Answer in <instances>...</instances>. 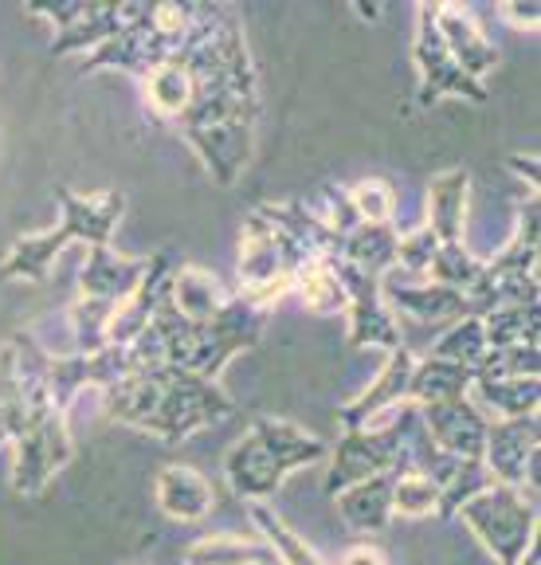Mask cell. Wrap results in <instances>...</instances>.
I'll list each match as a JSON object with an SVG mask.
<instances>
[{
    "label": "cell",
    "mask_w": 541,
    "mask_h": 565,
    "mask_svg": "<svg viewBox=\"0 0 541 565\" xmlns=\"http://www.w3.org/2000/svg\"><path fill=\"white\" fill-rule=\"evenodd\" d=\"M173 60L188 67L193 103L181 134L220 185H236L251 161L259 118V75L248 52L240 12L228 4H196L193 32Z\"/></svg>",
    "instance_id": "6da1fadb"
},
{
    "label": "cell",
    "mask_w": 541,
    "mask_h": 565,
    "mask_svg": "<svg viewBox=\"0 0 541 565\" xmlns=\"http://www.w3.org/2000/svg\"><path fill=\"white\" fill-rule=\"evenodd\" d=\"M102 397H107L110 420L130 424L138 433H150L165 444L188 440V436L205 433L213 424H224L236 413L220 381L196 377V373L165 362L118 381Z\"/></svg>",
    "instance_id": "7a4b0ae2"
},
{
    "label": "cell",
    "mask_w": 541,
    "mask_h": 565,
    "mask_svg": "<svg viewBox=\"0 0 541 565\" xmlns=\"http://www.w3.org/2000/svg\"><path fill=\"white\" fill-rule=\"evenodd\" d=\"M326 456V440L306 433L302 424L283 416H256L248 433L224 456V479L231 494H240L248 503H271L291 471L322 463Z\"/></svg>",
    "instance_id": "3957f363"
},
{
    "label": "cell",
    "mask_w": 541,
    "mask_h": 565,
    "mask_svg": "<svg viewBox=\"0 0 541 565\" xmlns=\"http://www.w3.org/2000/svg\"><path fill=\"white\" fill-rule=\"evenodd\" d=\"M263 327L267 310L244 302L240 295H231L208 322H188L185 318V327L165 345V365H177V370H188L196 377L216 381L231 358H240L244 350L259 345Z\"/></svg>",
    "instance_id": "277c9868"
},
{
    "label": "cell",
    "mask_w": 541,
    "mask_h": 565,
    "mask_svg": "<svg viewBox=\"0 0 541 565\" xmlns=\"http://www.w3.org/2000/svg\"><path fill=\"white\" fill-rule=\"evenodd\" d=\"M416 420V408L404 405L389 424L381 428H342L337 448H329V471H326V494L361 483L374 476H400L409 471V433Z\"/></svg>",
    "instance_id": "5b68a950"
},
{
    "label": "cell",
    "mask_w": 541,
    "mask_h": 565,
    "mask_svg": "<svg viewBox=\"0 0 541 565\" xmlns=\"http://www.w3.org/2000/svg\"><path fill=\"white\" fill-rule=\"evenodd\" d=\"M306 259L311 256L256 209L248 221H244V232H240V264H236V271H240V291L236 295H240L244 302H251V307L271 310L279 299L291 295L294 271H299Z\"/></svg>",
    "instance_id": "8992f818"
},
{
    "label": "cell",
    "mask_w": 541,
    "mask_h": 565,
    "mask_svg": "<svg viewBox=\"0 0 541 565\" xmlns=\"http://www.w3.org/2000/svg\"><path fill=\"white\" fill-rule=\"evenodd\" d=\"M459 519L498 565H518L530 546H538V503L515 487L490 483L459 507Z\"/></svg>",
    "instance_id": "52a82bcc"
},
{
    "label": "cell",
    "mask_w": 541,
    "mask_h": 565,
    "mask_svg": "<svg viewBox=\"0 0 541 565\" xmlns=\"http://www.w3.org/2000/svg\"><path fill=\"white\" fill-rule=\"evenodd\" d=\"M12 487L24 499H36L52 487L75 456L72 428H67V413L52 408V413L28 420L17 436H12Z\"/></svg>",
    "instance_id": "ba28073f"
},
{
    "label": "cell",
    "mask_w": 541,
    "mask_h": 565,
    "mask_svg": "<svg viewBox=\"0 0 541 565\" xmlns=\"http://www.w3.org/2000/svg\"><path fill=\"white\" fill-rule=\"evenodd\" d=\"M541 420L515 416V420H490L483 440V468L502 487H515L526 499L538 503V463H541Z\"/></svg>",
    "instance_id": "9c48e42d"
},
{
    "label": "cell",
    "mask_w": 541,
    "mask_h": 565,
    "mask_svg": "<svg viewBox=\"0 0 541 565\" xmlns=\"http://www.w3.org/2000/svg\"><path fill=\"white\" fill-rule=\"evenodd\" d=\"M337 279H342V291H346V338L354 350H400L404 345V330H400V318L389 310L381 295V279L357 271L346 259H337Z\"/></svg>",
    "instance_id": "30bf717a"
},
{
    "label": "cell",
    "mask_w": 541,
    "mask_h": 565,
    "mask_svg": "<svg viewBox=\"0 0 541 565\" xmlns=\"http://www.w3.org/2000/svg\"><path fill=\"white\" fill-rule=\"evenodd\" d=\"M412 63L420 75V106H432L435 98H467V103H487V83L467 79L455 60L447 55L444 35L435 28L432 4L416 9V32H412Z\"/></svg>",
    "instance_id": "8fae6325"
},
{
    "label": "cell",
    "mask_w": 541,
    "mask_h": 565,
    "mask_svg": "<svg viewBox=\"0 0 541 565\" xmlns=\"http://www.w3.org/2000/svg\"><path fill=\"white\" fill-rule=\"evenodd\" d=\"M412 365H416V353L409 345L385 353V365L374 377V385L365 388V393H357L349 405L337 408L342 428H381V424H389L400 408L409 405Z\"/></svg>",
    "instance_id": "7c38bea8"
},
{
    "label": "cell",
    "mask_w": 541,
    "mask_h": 565,
    "mask_svg": "<svg viewBox=\"0 0 541 565\" xmlns=\"http://www.w3.org/2000/svg\"><path fill=\"white\" fill-rule=\"evenodd\" d=\"M416 413H420L428 440L444 451V456L483 459V440H487L490 420L475 408L470 397L444 401V405H424V408H416Z\"/></svg>",
    "instance_id": "4fadbf2b"
},
{
    "label": "cell",
    "mask_w": 541,
    "mask_h": 565,
    "mask_svg": "<svg viewBox=\"0 0 541 565\" xmlns=\"http://www.w3.org/2000/svg\"><path fill=\"white\" fill-rule=\"evenodd\" d=\"M432 17L440 35H444V47L455 60V67L475 83L487 79L490 71L498 67V47L490 44V35L483 32L475 12L463 9V4H432Z\"/></svg>",
    "instance_id": "5bb4252c"
},
{
    "label": "cell",
    "mask_w": 541,
    "mask_h": 565,
    "mask_svg": "<svg viewBox=\"0 0 541 565\" xmlns=\"http://www.w3.org/2000/svg\"><path fill=\"white\" fill-rule=\"evenodd\" d=\"M55 201H59V228L72 236V244L110 247V236L126 216V196L115 193V189H102V193L90 196L59 189Z\"/></svg>",
    "instance_id": "9a60e30c"
},
{
    "label": "cell",
    "mask_w": 541,
    "mask_h": 565,
    "mask_svg": "<svg viewBox=\"0 0 541 565\" xmlns=\"http://www.w3.org/2000/svg\"><path fill=\"white\" fill-rule=\"evenodd\" d=\"M381 295L389 302L392 315H404L420 327H435V322H455V318L470 315L467 295L452 291V287H440L432 279L420 282H400L397 275H385Z\"/></svg>",
    "instance_id": "2e32d148"
},
{
    "label": "cell",
    "mask_w": 541,
    "mask_h": 565,
    "mask_svg": "<svg viewBox=\"0 0 541 565\" xmlns=\"http://www.w3.org/2000/svg\"><path fill=\"white\" fill-rule=\"evenodd\" d=\"M169 275H173L169 252L150 256V267H145L142 282L115 307V318H110V345H133L142 338V330L150 327L153 310H158L161 295H165V287H169Z\"/></svg>",
    "instance_id": "e0dca14e"
},
{
    "label": "cell",
    "mask_w": 541,
    "mask_h": 565,
    "mask_svg": "<svg viewBox=\"0 0 541 565\" xmlns=\"http://www.w3.org/2000/svg\"><path fill=\"white\" fill-rule=\"evenodd\" d=\"M145 267H150V259L122 256L115 247H90L87 264L79 271V295L83 299H102L118 307L142 282Z\"/></svg>",
    "instance_id": "ac0fdd59"
},
{
    "label": "cell",
    "mask_w": 541,
    "mask_h": 565,
    "mask_svg": "<svg viewBox=\"0 0 541 565\" xmlns=\"http://www.w3.org/2000/svg\"><path fill=\"white\" fill-rule=\"evenodd\" d=\"M470 204V177L463 169H444L428 181V221L424 228L440 244H463Z\"/></svg>",
    "instance_id": "d6986e66"
},
{
    "label": "cell",
    "mask_w": 541,
    "mask_h": 565,
    "mask_svg": "<svg viewBox=\"0 0 541 565\" xmlns=\"http://www.w3.org/2000/svg\"><path fill=\"white\" fill-rule=\"evenodd\" d=\"M153 494H158V507L173 522H201V519H208L216 507L213 483L196 468H188V463H169V468H161L158 483H153Z\"/></svg>",
    "instance_id": "ffe728a7"
},
{
    "label": "cell",
    "mask_w": 541,
    "mask_h": 565,
    "mask_svg": "<svg viewBox=\"0 0 541 565\" xmlns=\"http://www.w3.org/2000/svg\"><path fill=\"white\" fill-rule=\"evenodd\" d=\"M467 397L487 420L533 416L541 405V377H475Z\"/></svg>",
    "instance_id": "44dd1931"
},
{
    "label": "cell",
    "mask_w": 541,
    "mask_h": 565,
    "mask_svg": "<svg viewBox=\"0 0 541 565\" xmlns=\"http://www.w3.org/2000/svg\"><path fill=\"white\" fill-rule=\"evenodd\" d=\"M487 271L502 279H538V193L518 201L515 236L498 247V256L487 259Z\"/></svg>",
    "instance_id": "7402d4cb"
},
{
    "label": "cell",
    "mask_w": 541,
    "mask_h": 565,
    "mask_svg": "<svg viewBox=\"0 0 541 565\" xmlns=\"http://www.w3.org/2000/svg\"><path fill=\"white\" fill-rule=\"evenodd\" d=\"M130 12L133 4H83L79 17L63 28V32H55L52 55H90L130 20Z\"/></svg>",
    "instance_id": "603a6c76"
},
{
    "label": "cell",
    "mask_w": 541,
    "mask_h": 565,
    "mask_svg": "<svg viewBox=\"0 0 541 565\" xmlns=\"http://www.w3.org/2000/svg\"><path fill=\"white\" fill-rule=\"evenodd\" d=\"M337 511L357 534H381L392 522V476H374L334 494Z\"/></svg>",
    "instance_id": "cb8c5ba5"
},
{
    "label": "cell",
    "mask_w": 541,
    "mask_h": 565,
    "mask_svg": "<svg viewBox=\"0 0 541 565\" xmlns=\"http://www.w3.org/2000/svg\"><path fill=\"white\" fill-rule=\"evenodd\" d=\"M72 244V236L55 224V228L32 232V236L12 239V247L0 259V279H28V282H44L52 275V264L59 259L63 247Z\"/></svg>",
    "instance_id": "d4e9b609"
},
{
    "label": "cell",
    "mask_w": 541,
    "mask_h": 565,
    "mask_svg": "<svg viewBox=\"0 0 541 565\" xmlns=\"http://www.w3.org/2000/svg\"><path fill=\"white\" fill-rule=\"evenodd\" d=\"M169 299L188 322H208L224 302L231 299V291L220 282V275H213L208 267L185 264L169 275Z\"/></svg>",
    "instance_id": "484cf974"
},
{
    "label": "cell",
    "mask_w": 541,
    "mask_h": 565,
    "mask_svg": "<svg viewBox=\"0 0 541 565\" xmlns=\"http://www.w3.org/2000/svg\"><path fill=\"white\" fill-rule=\"evenodd\" d=\"M248 519L256 526V539L267 542L279 565H326V557L302 539L299 530L283 519L271 503H248Z\"/></svg>",
    "instance_id": "4316f807"
},
{
    "label": "cell",
    "mask_w": 541,
    "mask_h": 565,
    "mask_svg": "<svg viewBox=\"0 0 541 565\" xmlns=\"http://www.w3.org/2000/svg\"><path fill=\"white\" fill-rule=\"evenodd\" d=\"M470 381H475L470 370L428 353V358H416V365H412L409 405L424 408V405H444V401H459L470 393Z\"/></svg>",
    "instance_id": "83f0119b"
},
{
    "label": "cell",
    "mask_w": 541,
    "mask_h": 565,
    "mask_svg": "<svg viewBox=\"0 0 541 565\" xmlns=\"http://www.w3.org/2000/svg\"><path fill=\"white\" fill-rule=\"evenodd\" d=\"M342 259L357 271L385 279L397 267V232L392 224H357L342 236Z\"/></svg>",
    "instance_id": "f1b7e54d"
},
{
    "label": "cell",
    "mask_w": 541,
    "mask_h": 565,
    "mask_svg": "<svg viewBox=\"0 0 541 565\" xmlns=\"http://www.w3.org/2000/svg\"><path fill=\"white\" fill-rule=\"evenodd\" d=\"M483 334L490 350L506 345H541V307L538 302H506L483 310Z\"/></svg>",
    "instance_id": "f546056e"
},
{
    "label": "cell",
    "mask_w": 541,
    "mask_h": 565,
    "mask_svg": "<svg viewBox=\"0 0 541 565\" xmlns=\"http://www.w3.org/2000/svg\"><path fill=\"white\" fill-rule=\"evenodd\" d=\"M145 106L153 115L165 118V122H181L193 103V79H188V67L181 60H165L142 79Z\"/></svg>",
    "instance_id": "4dcf8cb0"
},
{
    "label": "cell",
    "mask_w": 541,
    "mask_h": 565,
    "mask_svg": "<svg viewBox=\"0 0 541 565\" xmlns=\"http://www.w3.org/2000/svg\"><path fill=\"white\" fill-rule=\"evenodd\" d=\"M291 295H299V302L311 315H342L346 310V291L337 279V259H306L294 271Z\"/></svg>",
    "instance_id": "1f68e13d"
},
{
    "label": "cell",
    "mask_w": 541,
    "mask_h": 565,
    "mask_svg": "<svg viewBox=\"0 0 541 565\" xmlns=\"http://www.w3.org/2000/svg\"><path fill=\"white\" fill-rule=\"evenodd\" d=\"M275 562L263 539L244 534H205L185 550V565H267Z\"/></svg>",
    "instance_id": "d6a6232c"
},
{
    "label": "cell",
    "mask_w": 541,
    "mask_h": 565,
    "mask_svg": "<svg viewBox=\"0 0 541 565\" xmlns=\"http://www.w3.org/2000/svg\"><path fill=\"white\" fill-rule=\"evenodd\" d=\"M487 334H483V318L479 315H463L455 318L452 327L440 334V342H435L432 358H444V362H455L463 365V370H479V362L487 358Z\"/></svg>",
    "instance_id": "836d02e7"
},
{
    "label": "cell",
    "mask_w": 541,
    "mask_h": 565,
    "mask_svg": "<svg viewBox=\"0 0 541 565\" xmlns=\"http://www.w3.org/2000/svg\"><path fill=\"white\" fill-rule=\"evenodd\" d=\"M110 318H115V302L102 299H75L67 307V322H72L75 353H98L110 345Z\"/></svg>",
    "instance_id": "e575fe53"
},
{
    "label": "cell",
    "mask_w": 541,
    "mask_h": 565,
    "mask_svg": "<svg viewBox=\"0 0 541 565\" xmlns=\"http://www.w3.org/2000/svg\"><path fill=\"white\" fill-rule=\"evenodd\" d=\"M483 264H487V259H479L463 244H440L428 279L440 282V287H452V291H459V295H470L483 275Z\"/></svg>",
    "instance_id": "d590c367"
},
{
    "label": "cell",
    "mask_w": 541,
    "mask_h": 565,
    "mask_svg": "<svg viewBox=\"0 0 541 565\" xmlns=\"http://www.w3.org/2000/svg\"><path fill=\"white\" fill-rule=\"evenodd\" d=\"M440 511V487L424 471H400L392 476V519H428Z\"/></svg>",
    "instance_id": "8d00e7d4"
},
{
    "label": "cell",
    "mask_w": 541,
    "mask_h": 565,
    "mask_svg": "<svg viewBox=\"0 0 541 565\" xmlns=\"http://www.w3.org/2000/svg\"><path fill=\"white\" fill-rule=\"evenodd\" d=\"M349 204H354L357 224H389L397 212V189L385 177H361L354 189H346Z\"/></svg>",
    "instance_id": "74e56055"
},
{
    "label": "cell",
    "mask_w": 541,
    "mask_h": 565,
    "mask_svg": "<svg viewBox=\"0 0 541 565\" xmlns=\"http://www.w3.org/2000/svg\"><path fill=\"white\" fill-rule=\"evenodd\" d=\"M475 377H541V345H506L487 350Z\"/></svg>",
    "instance_id": "f35d334b"
},
{
    "label": "cell",
    "mask_w": 541,
    "mask_h": 565,
    "mask_svg": "<svg viewBox=\"0 0 541 565\" xmlns=\"http://www.w3.org/2000/svg\"><path fill=\"white\" fill-rule=\"evenodd\" d=\"M435 252H440V239H435L432 232H428L424 224H420V228H412V232H404V236H397V267H392V271H397V275H416V279H428Z\"/></svg>",
    "instance_id": "ab89813d"
},
{
    "label": "cell",
    "mask_w": 541,
    "mask_h": 565,
    "mask_svg": "<svg viewBox=\"0 0 541 565\" xmlns=\"http://www.w3.org/2000/svg\"><path fill=\"white\" fill-rule=\"evenodd\" d=\"M311 209H314V216H318V221L334 232V236H346V232L357 228L354 204H349L346 189L326 185V189H322V204H311Z\"/></svg>",
    "instance_id": "60d3db41"
},
{
    "label": "cell",
    "mask_w": 541,
    "mask_h": 565,
    "mask_svg": "<svg viewBox=\"0 0 541 565\" xmlns=\"http://www.w3.org/2000/svg\"><path fill=\"white\" fill-rule=\"evenodd\" d=\"M498 20H506L515 32H538L541 9L538 4H498Z\"/></svg>",
    "instance_id": "b9f144b4"
},
{
    "label": "cell",
    "mask_w": 541,
    "mask_h": 565,
    "mask_svg": "<svg viewBox=\"0 0 541 565\" xmlns=\"http://www.w3.org/2000/svg\"><path fill=\"white\" fill-rule=\"evenodd\" d=\"M506 169H510V173H515L530 193H538L541 173H538V158H533V153L530 158H526V153H510V158H506Z\"/></svg>",
    "instance_id": "7bdbcfd3"
},
{
    "label": "cell",
    "mask_w": 541,
    "mask_h": 565,
    "mask_svg": "<svg viewBox=\"0 0 541 565\" xmlns=\"http://www.w3.org/2000/svg\"><path fill=\"white\" fill-rule=\"evenodd\" d=\"M337 565H389V557H385V550L377 542H354Z\"/></svg>",
    "instance_id": "ee69618b"
},
{
    "label": "cell",
    "mask_w": 541,
    "mask_h": 565,
    "mask_svg": "<svg viewBox=\"0 0 541 565\" xmlns=\"http://www.w3.org/2000/svg\"><path fill=\"white\" fill-rule=\"evenodd\" d=\"M518 565H538V546H530V554H526V557H522V562H518Z\"/></svg>",
    "instance_id": "f6af8a7d"
},
{
    "label": "cell",
    "mask_w": 541,
    "mask_h": 565,
    "mask_svg": "<svg viewBox=\"0 0 541 565\" xmlns=\"http://www.w3.org/2000/svg\"><path fill=\"white\" fill-rule=\"evenodd\" d=\"M9 444V428H4V420H0V448Z\"/></svg>",
    "instance_id": "bcb514c9"
}]
</instances>
